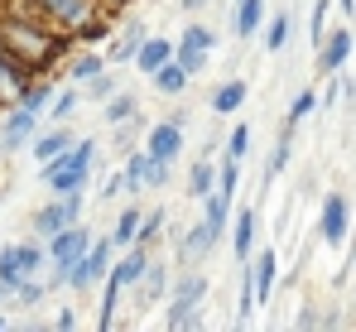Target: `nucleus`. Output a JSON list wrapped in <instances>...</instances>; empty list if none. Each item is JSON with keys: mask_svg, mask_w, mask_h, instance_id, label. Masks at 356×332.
I'll use <instances>...</instances> for the list:
<instances>
[{"mask_svg": "<svg viewBox=\"0 0 356 332\" xmlns=\"http://www.w3.org/2000/svg\"><path fill=\"white\" fill-rule=\"evenodd\" d=\"M92 155H97V140L67 145L63 155L44 159V183H49L54 193H82V188H87V173H92Z\"/></svg>", "mask_w": 356, "mask_h": 332, "instance_id": "f257e3e1", "label": "nucleus"}, {"mask_svg": "<svg viewBox=\"0 0 356 332\" xmlns=\"http://www.w3.org/2000/svg\"><path fill=\"white\" fill-rule=\"evenodd\" d=\"M207 299V279L202 275H193V279H183L178 284V294H174V308H169V328H193V323H202V313H197V303Z\"/></svg>", "mask_w": 356, "mask_h": 332, "instance_id": "f03ea898", "label": "nucleus"}, {"mask_svg": "<svg viewBox=\"0 0 356 332\" xmlns=\"http://www.w3.org/2000/svg\"><path fill=\"white\" fill-rule=\"evenodd\" d=\"M39 265H44V251H39V246H5V251H0V284L19 289V279L34 275Z\"/></svg>", "mask_w": 356, "mask_h": 332, "instance_id": "7ed1b4c3", "label": "nucleus"}, {"mask_svg": "<svg viewBox=\"0 0 356 332\" xmlns=\"http://www.w3.org/2000/svg\"><path fill=\"white\" fill-rule=\"evenodd\" d=\"M318 236L327 241V246H342L347 236H352V207H347V198H327L323 203V217H318Z\"/></svg>", "mask_w": 356, "mask_h": 332, "instance_id": "20e7f679", "label": "nucleus"}, {"mask_svg": "<svg viewBox=\"0 0 356 332\" xmlns=\"http://www.w3.org/2000/svg\"><path fill=\"white\" fill-rule=\"evenodd\" d=\"M217 39H212V29L207 24H188V34H183V44H178V63L188 68V72H202V63H207V49H212Z\"/></svg>", "mask_w": 356, "mask_h": 332, "instance_id": "39448f33", "label": "nucleus"}, {"mask_svg": "<svg viewBox=\"0 0 356 332\" xmlns=\"http://www.w3.org/2000/svg\"><path fill=\"white\" fill-rule=\"evenodd\" d=\"M77 212H82V198H77V193H63L58 203H49V207L34 217V226H39L44 236H54V231H63V226H72Z\"/></svg>", "mask_w": 356, "mask_h": 332, "instance_id": "423d86ee", "label": "nucleus"}, {"mask_svg": "<svg viewBox=\"0 0 356 332\" xmlns=\"http://www.w3.org/2000/svg\"><path fill=\"white\" fill-rule=\"evenodd\" d=\"M178 150H183V125L178 120H159L149 130V140H145V155L149 159H178Z\"/></svg>", "mask_w": 356, "mask_h": 332, "instance_id": "0eeeda50", "label": "nucleus"}, {"mask_svg": "<svg viewBox=\"0 0 356 332\" xmlns=\"http://www.w3.org/2000/svg\"><path fill=\"white\" fill-rule=\"evenodd\" d=\"M87 246H92V236H87L82 226H63V231H54V236H49V255H54V265L77 260Z\"/></svg>", "mask_w": 356, "mask_h": 332, "instance_id": "6e6552de", "label": "nucleus"}, {"mask_svg": "<svg viewBox=\"0 0 356 332\" xmlns=\"http://www.w3.org/2000/svg\"><path fill=\"white\" fill-rule=\"evenodd\" d=\"M245 275H250V294H255V303H265V299L275 294V275H280L275 251H260V260H255V265H245Z\"/></svg>", "mask_w": 356, "mask_h": 332, "instance_id": "1a4fd4ad", "label": "nucleus"}, {"mask_svg": "<svg viewBox=\"0 0 356 332\" xmlns=\"http://www.w3.org/2000/svg\"><path fill=\"white\" fill-rule=\"evenodd\" d=\"M145 265H149V255H145L140 246H125V255H120L116 265L106 270V279H111V284H120V289H130V284H140Z\"/></svg>", "mask_w": 356, "mask_h": 332, "instance_id": "9d476101", "label": "nucleus"}, {"mask_svg": "<svg viewBox=\"0 0 356 332\" xmlns=\"http://www.w3.org/2000/svg\"><path fill=\"white\" fill-rule=\"evenodd\" d=\"M34 135V111H15L10 120H5V130H0V155H10V150H19L24 140Z\"/></svg>", "mask_w": 356, "mask_h": 332, "instance_id": "9b49d317", "label": "nucleus"}, {"mask_svg": "<svg viewBox=\"0 0 356 332\" xmlns=\"http://www.w3.org/2000/svg\"><path fill=\"white\" fill-rule=\"evenodd\" d=\"M149 77H154V87H159L164 97H178V92L188 87V77H193V72H188L183 63H174V58H169V63H159V68H154Z\"/></svg>", "mask_w": 356, "mask_h": 332, "instance_id": "f8f14e48", "label": "nucleus"}, {"mask_svg": "<svg viewBox=\"0 0 356 332\" xmlns=\"http://www.w3.org/2000/svg\"><path fill=\"white\" fill-rule=\"evenodd\" d=\"M323 72H342V63L352 58V29H337L332 39H323Z\"/></svg>", "mask_w": 356, "mask_h": 332, "instance_id": "ddd939ff", "label": "nucleus"}, {"mask_svg": "<svg viewBox=\"0 0 356 332\" xmlns=\"http://www.w3.org/2000/svg\"><path fill=\"white\" fill-rule=\"evenodd\" d=\"M169 58H174V44H164V39H140V49H135L140 72H154V68L169 63Z\"/></svg>", "mask_w": 356, "mask_h": 332, "instance_id": "4468645a", "label": "nucleus"}, {"mask_svg": "<svg viewBox=\"0 0 356 332\" xmlns=\"http://www.w3.org/2000/svg\"><path fill=\"white\" fill-rule=\"evenodd\" d=\"M260 19H265V0H236V34L241 39H250L260 29Z\"/></svg>", "mask_w": 356, "mask_h": 332, "instance_id": "2eb2a0df", "label": "nucleus"}, {"mask_svg": "<svg viewBox=\"0 0 356 332\" xmlns=\"http://www.w3.org/2000/svg\"><path fill=\"white\" fill-rule=\"evenodd\" d=\"M217 236H222V231H217V226H212V221H202V226H193V231H188V241H183V251H188V255H197V260H202V255H207V251H212V246H217Z\"/></svg>", "mask_w": 356, "mask_h": 332, "instance_id": "dca6fc26", "label": "nucleus"}, {"mask_svg": "<svg viewBox=\"0 0 356 332\" xmlns=\"http://www.w3.org/2000/svg\"><path fill=\"white\" fill-rule=\"evenodd\" d=\"M202 203H207V217H202V221H212V226H217V231L227 236V212H232V193H222V188H212V193H207Z\"/></svg>", "mask_w": 356, "mask_h": 332, "instance_id": "f3484780", "label": "nucleus"}, {"mask_svg": "<svg viewBox=\"0 0 356 332\" xmlns=\"http://www.w3.org/2000/svg\"><path fill=\"white\" fill-rule=\"evenodd\" d=\"M241 102H245V82H227V87H217V97H212V111H217V116H232Z\"/></svg>", "mask_w": 356, "mask_h": 332, "instance_id": "a211bd4d", "label": "nucleus"}, {"mask_svg": "<svg viewBox=\"0 0 356 332\" xmlns=\"http://www.w3.org/2000/svg\"><path fill=\"white\" fill-rule=\"evenodd\" d=\"M250 241H255V212H241V217H236V231H232L236 260H245V255H250Z\"/></svg>", "mask_w": 356, "mask_h": 332, "instance_id": "6ab92c4d", "label": "nucleus"}, {"mask_svg": "<svg viewBox=\"0 0 356 332\" xmlns=\"http://www.w3.org/2000/svg\"><path fill=\"white\" fill-rule=\"evenodd\" d=\"M188 188H193V198H207V193L217 188V173H212V164H207V159H197V164H193V173H188Z\"/></svg>", "mask_w": 356, "mask_h": 332, "instance_id": "aec40b11", "label": "nucleus"}, {"mask_svg": "<svg viewBox=\"0 0 356 332\" xmlns=\"http://www.w3.org/2000/svg\"><path fill=\"white\" fill-rule=\"evenodd\" d=\"M135 236H140V217L135 212H125L116 226V236H111V251H120V246H135Z\"/></svg>", "mask_w": 356, "mask_h": 332, "instance_id": "412c9836", "label": "nucleus"}, {"mask_svg": "<svg viewBox=\"0 0 356 332\" xmlns=\"http://www.w3.org/2000/svg\"><path fill=\"white\" fill-rule=\"evenodd\" d=\"M67 145H72V135H44V140L34 145V159L44 164V159H54V155H63Z\"/></svg>", "mask_w": 356, "mask_h": 332, "instance_id": "4be33fe9", "label": "nucleus"}, {"mask_svg": "<svg viewBox=\"0 0 356 332\" xmlns=\"http://www.w3.org/2000/svg\"><path fill=\"white\" fill-rule=\"evenodd\" d=\"M284 39H289V15H275V24L265 29V49H270V54H280V49H284Z\"/></svg>", "mask_w": 356, "mask_h": 332, "instance_id": "5701e85b", "label": "nucleus"}, {"mask_svg": "<svg viewBox=\"0 0 356 332\" xmlns=\"http://www.w3.org/2000/svg\"><path fill=\"white\" fill-rule=\"evenodd\" d=\"M140 39H145V24H130V29H125V39H120L116 49H111V58H135V49H140Z\"/></svg>", "mask_w": 356, "mask_h": 332, "instance_id": "b1692460", "label": "nucleus"}, {"mask_svg": "<svg viewBox=\"0 0 356 332\" xmlns=\"http://www.w3.org/2000/svg\"><path fill=\"white\" fill-rule=\"evenodd\" d=\"M284 164H289V130H284V140L270 150V164H265V178H275V173H284Z\"/></svg>", "mask_w": 356, "mask_h": 332, "instance_id": "393cba45", "label": "nucleus"}, {"mask_svg": "<svg viewBox=\"0 0 356 332\" xmlns=\"http://www.w3.org/2000/svg\"><path fill=\"white\" fill-rule=\"evenodd\" d=\"M245 145H250V130H245V125H236V130H232V140H227V159H232V164H241V159H245Z\"/></svg>", "mask_w": 356, "mask_h": 332, "instance_id": "a878e982", "label": "nucleus"}, {"mask_svg": "<svg viewBox=\"0 0 356 332\" xmlns=\"http://www.w3.org/2000/svg\"><path fill=\"white\" fill-rule=\"evenodd\" d=\"M54 15H63V19H82L87 15V0H44Z\"/></svg>", "mask_w": 356, "mask_h": 332, "instance_id": "bb28decb", "label": "nucleus"}, {"mask_svg": "<svg viewBox=\"0 0 356 332\" xmlns=\"http://www.w3.org/2000/svg\"><path fill=\"white\" fill-rule=\"evenodd\" d=\"M49 102H54V92H49V82H44V87H29V92H24V102H19V106H24V111H34V116H39V111L49 106Z\"/></svg>", "mask_w": 356, "mask_h": 332, "instance_id": "cd10ccee", "label": "nucleus"}, {"mask_svg": "<svg viewBox=\"0 0 356 332\" xmlns=\"http://www.w3.org/2000/svg\"><path fill=\"white\" fill-rule=\"evenodd\" d=\"M145 164H149V155H130V159H125V183H130V193L145 183Z\"/></svg>", "mask_w": 356, "mask_h": 332, "instance_id": "c85d7f7f", "label": "nucleus"}, {"mask_svg": "<svg viewBox=\"0 0 356 332\" xmlns=\"http://www.w3.org/2000/svg\"><path fill=\"white\" fill-rule=\"evenodd\" d=\"M130 116H135V97H116V102L106 106V120H111V125H125Z\"/></svg>", "mask_w": 356, "mask_h": 332, "instance_id": "c756f323", "label": "nucleus"}, {"mask_svg": "<svg viewBox=\"0 0 356 332\" xmlns=\"http://www.w3.org/2000/svg\"><path fill=\"white\" fill-rule=\"evenodd\" d=\"M145 294H149V299H159V294H164V284H169V275H164V270H159V265H145Z\"/></svg>", "mask_w": 356, "mask_h": 332, "instance_id": "7c9ffc66", "label": "nucleus"}, {"mask_svg": "<svg viewBox=\"0 0 356 332\" xmlns=\"http://www.w3.org/2000/svg\"><path fill=\"white\" fill-rule=\"evenodd\" d=\"M313 106H318V97H313V92H298L294 106H289V130H294V125H298V120H303V116H308Z\"/></svg>", "mask_w": 356, "mask_h": 332, "instance_id": "2f4dec72", "label": "nucleus"}, {"mask_svg": "<svg viewBox=\"0 0 356 332\" xmlns=\"http://www.w3.org/2000/svg\"><path fill=\"white\" fill-rule=\"evenodd\" d=\"M97 72H102V58H77V63H72V77H77V82L97 77Z\"/></svg>", "mask_w": 356, "mask_h": 332, "instance_id": "473e14b6", "label": "nucleus"}, {"mask_svg": "<svg viewBox=\"0 0 356 332\" xmlns=\"http://www.w3.org/2000/svg\"><path fill=\"white\" fill-rule=\"evenodd\" d=\"M145 183H169V159H149L145 164Z\"/></svg>", "mask_w": 356, "mask_h": 332, "instance_id": "72a5a7b5", "label": "nucleus"}, {"mask_svg": "<svg viewBox=\"0 0 356 332\" xmlns=\"http://www.w3.org/2000/svg\"><path fill=\"white\" fill-rule=\"evenodd\" d=\"M323 15H327V0H318V5H313V24H308L313 44H323Z\"/></svg>", "mask_w": 356, "mask_h": 332, "instance_id": "f704fd0d", "label": "nucleus"}, {"mask_svg": "<svg viewBox=\"0 0 356 332\" xmlns=\"http://www.w3.org/2000/svg\"><path fill=\"white\" fill-rule=\"evenodd\" d=\"M159 226H164V212H159V217H145V221H140V236H135V241H154V236H159Z\"/></svg>", "mask_w": 356, "mask_h": 332, "instance_id": "c9c22d12", "label": "nucleus"}, {"mask_svg": "<svg viewBox=\"0 0 356 332\" xmlns=\"http://www.w3.org/2000/svg\"><path fill=\"white\" fill-rule=\"evenodd\" d=\"M120 193H130V183H125V173H116L106 188H102V198H120Z\"/></svg>", "mask_w": 356, "mask_h": 332, "instance_id": "e433bc0d", "label": "nucleus"}, {"mask_svg": "<svg viewBox=\"0 0 356 332\" xmlns=\"http://www.w3.org/2000/svg\"><path fill=\"white\" fill-rule=\"evenodd\" d=\"M15 294H19V303H39V299H44V289H39V284H19Z\"/></svg>", "mask_w": 356, "mask_h": 332, "instance_id": "4c0bfd02", "label": "nucleus"}, {"mask_svg": "<svg viewBox=\"0 0 356 332\" xmlns=\"http://www.w3.org/2000/svg\"><path fill=\"white\" fill-rule=\"evenodd\" d=\"M111 92H116V82H111V77H102V72H97V82H92V97H111Z\"/></svg>", "mask_w": 356, "mask_h": 332, "instance_id": "58836bf2", "label": "nucleus"}, {"mask_svg": "<svg viewBox=\"0 0 356 332\" xmlns=\"http://www.w3.org/2000/svg\"><path fill=\"white\" fill-rule=\"evenodd\" d=\"M72 102H77V97H72V92H63L58 102H54V116H67V111H72Z\"/></svg>", "mask_w": 356, "mask_h": 332, "instance_id": "ea45409f", "label": "nucleus"}, {"mask_svg": "<svg viewBox=\"0 0 356 332\" xmlns=\"http://www.w3.org/2000/svg\"><path fill=\"white\" fill-rule=\"evenodd\" d=\"M197 5H207V0H183V10H197Z\"/></svg>", "mask_w": 356, "mask_h": 332, "instance_id": "a19ab883", "label": "nucleus"}, {"mask_svg": "<svg viewBox=\"0 0 356 332\" xmlns=\"http://www.w3.org/2000/svg\"><path fill=\"white\" fill-rule=\"evenodd\" d=\"M342 10H347V15H352V10H356V0H342Z\"/></svg>", "mask_w": 356, "mask_h": 332, "instance_id": "79ce46f5", "label": "nucleus"}]
</instances>
